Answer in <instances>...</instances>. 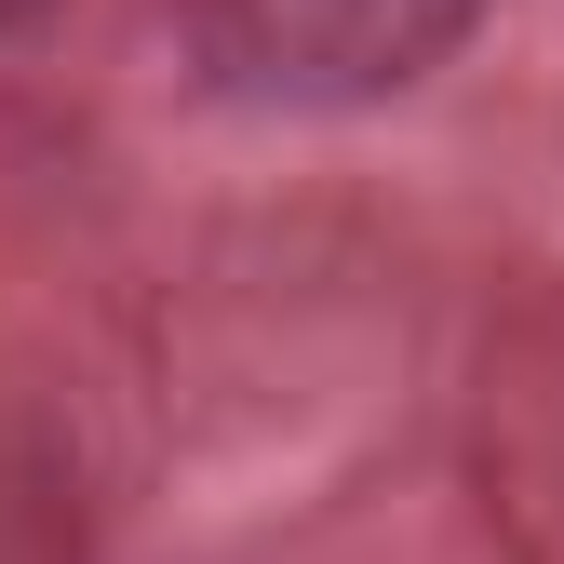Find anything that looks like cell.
<instances>
[{
	"instance_id": "cell-1",
	"label": "cell",
	"mask_w": 564,
	"mask_h": 564,
	"mask_svg": "<svg viewBox=\"0 0 564 564\" xmlns=\"http://www.w3.org/2000/svg\"><path fill=\"white\" fill-rule=\"evenodd\" d=\"M498 0H188V41L256 108H377L444 67Z\"/></svg>"
},
{
	"instance_id": "cell-2",
	"label": "cell",
	"mask_w": 564,
	"mask_h": 564,
	"mask_svg": "<svg viewBox=\"0 0 564 564\" xmlns=\"http://www.w3.org/2000/svg\"><path fill=\"white\" fill-rule=\"evenodd\" d=\"M0 14H28V0H0Z\"/></svg>"
}]
</instances>
